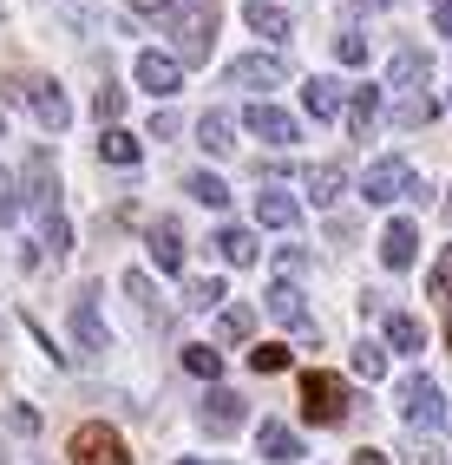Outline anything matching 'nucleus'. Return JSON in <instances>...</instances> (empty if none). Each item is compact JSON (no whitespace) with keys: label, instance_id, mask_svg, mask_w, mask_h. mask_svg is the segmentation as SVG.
<instances>
[{"label":"nucleus","instance_id":"nucleus-30","mask_svg":"<svg viewBox=\"0 0 452 465\" xmlns=\"http://www.w3.org/2000/svg\"><path fill=\"white\" fill-rule=\"evenodd\" d=\"M250 334H256V308L230 302V308H223V322H217V341H230V348H236V341H250Z\"/></svg>","mask_w":452,"mask_h":465},{"label":"nucleus","instance_id":"nucleus-7","mask_svg":"<svg viewBox=\"0 0 452 465\" xmlns=\"http://www.w3.org/2000/svg\"><path fill=\"white\" fill-rule=\"evenodd\" d=\"M243 125H250L262 144H276V151H289V144L301 138V118H295V112H282V105H269V99H250Z\"/></svg>","mask_w":452,"mask_h":465},{"label":"nucleus","instance_id":"nucleus-41","mask_svg":"<svg viewBox=\"0 0 452 465\" xmlns=\"http://www.w3.org/2000/svg\"><path fill=\"white\" fill-rule=\"evenodd\" d=\"M400 465H439V452H433V446H427V440H413V446H407V452H400Z\"/></svg>","mask_w":452,"mask_h":465},{"label":"nucleus","instance_id":"nucleus-12","mask_svg":"<svg viewBox=\"0 0 452 465\" xmlns=\"http://www.w3.org/2000/svg\"><path fill=\"white\" fill-rule=\"evenodd\" d=\"M413 256H419V223L413 216H394V223L380 230V262L387 269H413Z\"/></svg>","mask_w":452,"mask_h":465},{"label":"nucleus","instance_id":"nucleus-4","mask_svg":"<svg viewBox=\"0 0 452 465\" xmlns=\"http://www.w3.org/2000/svg\"><path fill=\"white\" fill-rule=\"evenodd\" d=\"M197 420H203L210 440H230V432L250 420V400L236 393V387H210V393H203V407H197Z\"/></svg>","mask_w":452,"mask_h":465},{"label":"nucleus","instance_id":"nucleus-27","mask_svg":"<svg viewBox=\"0 0 452 465\" xmlns=\"http://www.w3.org/2000/svg\"><path fill=\"white\" fill-rule=\"evenodd\" d=\"M387 354H394V348H380V341H360V348L348 354V367H354L360 381H387Z\"/></svg>","mask_w":452,"mask_h":465},{"label":"nucleus","instance_id":"nucleus-11","mask_svg":"<svg viewBox=\"0 0 452 465\" xmlns=\"http://www.w3.org/2000/svg\"><path fill=\"white\" fill-rule=\"evenodd\" d=\"M20 197L34 203L40 216H59V171H53L46 151H34V158H26V171H20Z\"/></svg>","mask_w":452,"mask_h":465},{"label":"nucleus","instance_id":"nucleus-5","mask_svg":"<svg viewBox=\"0 0 452 465\" xmlns=\"http://www.w3.org/2000/svg\"><path fill=\"white\" fill-rule=\"evenodd\" d=\"M282 79H289V59L282 53H243V59H230V85L256 92V99H269V85H282Z\"/></svg>","mask_w":452,"mask_h":465},{"label":"nucleus","instance_id":"nucleus-40","mask_svg":"<svg viewBox=\"0 0 452 465\" xmlns=\"http://www.w3.org/2000/svg\"><path fill=\"white\" fill-rule=\"evenodd\" d=\"M7 426H14V432H40V413H34V407H7Z\"/></svg>","mask_w":452,"mask_h":465},{"label":"nucleus","instance_id":"nucleus-21","mask_svg":"<svg viewBox=\"0 0 452 465\" xmlns=\"http://www.w3.org/2000/svg\"><path fill=\"white\" fill-rule=\"evenodd\" d=\"M387 348H394V354H419V348H427L419 315H407V308H400V315H387Z\"/></svg>","mask_w":452,"mask_h":465},{"label":"nucleus","instance_id":"nucleus-45","mask_svg":"<svg viewBox=\"0 0 452 465\" xmlns=\"http://www.w3.org/2000/svg\"><path fill=\"white\" fill-rule=\"evenodd\" d=\"M446 348H452V315H446Z\"/></svg>","mask_w":452,"mask_h":465},{"label":"nucleus","instance_id":"nucleus-37","mask_svg":"<svg viewBox=\"0 0 452 465\" xmlns=\"http://www.w3.org/2000/svg\"><path fill=\"white\" fill-rule=\"evenodd\" d=\"M20 210H26V197H20V183H14L7 171H0V223H14Z\"/></svg>","mask_w":452,"mask_h":465},{"label":"nucleus","instance_id":"nucleus-35","mask_svg":"<svg viewBox=\"0 0 452 465\" xmlns=\"http://www.w3.org/2000/svg\"><path fill=\"white\" fill-rule=\"evenodd\" d=\"M40 242H46L53 256H66V250H73V230H66V216H40Z\"/></svg>","mask_w":452,"mask_h":465},{"label":"nucleus","instance_id":"nucleus-34","mask_svg":"<svg viewBox=\"0 0 452 465\" xmlns=\"http://www.w3.org/2000/svg\"><path fill=\"white\" fill-rule=\"evenodd\" d=\"M250 367H256V374H282L289 348H282V341H262V348H250Z\"/></svg>","mask_w":452,"mask_h":465},{"label":"nucleus","instance_id":"nucleus-24","mask_svg":"<svg viewBox=\"0 0 452 465\" xmlns=\"http://www.w3.org/2000/svg\"><path fill=\"white\" fill-rule=\"evenodd\" d=\"M99 158H105V164H125V171H132V164L144 158V144H138L132 132H118V125H105V138H99Z\"/></svg>","mask_w":452,"mask_h":465},{"label":"nucleus","instance_id":"nucleus-39","mask_svg":"<svg viewBox=\"0 0 452 465\" xmlns=\"http://www.w3.org/2000/svg\"><path fill=\"white\" fill-rule=\"evenodd\" d=\"M276 269H282V282H289V275H301V269H309V256H301L295 242H289V250H276Z\"/></svg>","mask_w":452,"mask_h":465},{"label":"nucleus","instance_id":"nucleus-8","mask_svg":"<svg viewBox=\"0 0 452 465\" xmlns=\"http://www.w3.org/2000/svg\"><path fill=\"white\" fill-rule=\"evenodd\" d=\"M138 85L151 92V99H177V92H184V59L177 53H138Z\"/></svg>","mask_w":452,"mask_h":465},{"label":"nucleus","instance_id":"nucleus-19","mask_svg":"<svg viewBox=\"0 0 452 465\" xmlns=\"http://www.w3.org/2000/svg\"><path fill=\"white\" fill-rule=\"evenodd\" d=\"M256 446H262V459H276V465H295V459H301V440H295V426H282V420H262Z\"/></svg>","mask_w":452,"mask_h":465},{"label":"nucleus","instance_id":"nucleus-33","mask_svg":"<svg viewBox=\"0 0 452 465\" xmlns=\"http://www.w3.org/2000/svg\"><path fill=\"white\" fill-rule=\"evenodd\" d=\"M93 112H99V125H118V112H125V85L105 79V85L93 92Z\"/></svg>","mask_w":452,"mask_h":465},{"label":"nucleus","instance_id":"nucleus-26","mask_svg":"<svg viewBox=\"0 0 452 465\" xmlns=\"http://www.w3.org/2000/svg\"><path fill=\"white\" fill-rule=\"evenodd\" d=\"M184 191H191L203 210H223V203H230V183H223L217 171H191V177H184Z\"/></svg>","mask_w":452,"mask_h":465},{"label":"nucleus","instance_id":"nucleus-22","mask_svg":"<svg viewBox=\"0 0 452 465\" xmlns=\"http://www.w3.org/2000/svg\"><path fill=\"white\" fill-rule=\"evenodd\" d=\"M374 118H380V85H354V99H348V125H354V138H368Z\"/></svg>","mask_w":452,"mask_h":465},{"label":"nucleus","instance_id":"nucleus-1","mask_svg":"<svg viewBox=\"0 0 452 465\" xmlns=\"http://www.w3.org/2000/svg\"><path fill=\"white\" fill-rule=\"evenodd\" d=\"M158 26L177 40V59L184 66H203L210 59V40H217V0H158Z\"/></svg>","mask_w":452,"mask_h":465},{"label":"nucleus","instance_id":"nucleus-13","mask_svg":"<svg viewBox=\"0 0 452 465\" xmlns=\"http://www.w3.org/2000/svg\"><path fill=\"white\" fill-rule=\"evenodd\" d=\"M144 242H151V262H158V275H177V269H184V230H177L171 216H158Z\"/></svg>","mask_w":452,"mask_h":465},{"label":"nucleus","instance_id":"nucleus-25","mask_svg":"<svg viewBox=\"0 0 452 465\" xmlns=\"http://www.w3.org/2000/svg\"><path fill=\"white\" fill-rule=\"evenodd\" d=\"M197 144L210 151V158H223V151L236 144V138H230V112H203V118H197Z\"/></svg>","mask_w":452,"mask_h":465},{"label":"nucleus","instance_id":"nucleus-17","mask_svg":"<svg viewBox=\"0 0 452 465\" xmlns=\"http://www.w3.org/2000/svg\"><path fill=\"white\" fill-rule=\"evenodd\" d=\"M256 223L262 230H295L301 223V203L289 191H256Z\"/></svg>","mask_w":452,"mask_h":465},{"label":"nucleus","instance_id":"nucleus-6","mask_svg":"<svg viewBox=\"0 0 452 465\" xmlns=\"http://www.w3.org/2000/svg\"><path fill=\"white\" fill-rule=\"evenodd\" d=\"M419 191V177L407 171V158H380L368 164V177H360V197L368 203H394V197H413Z\"/></svg>","mask_w":452,"mask_h":465},{"label":"nucleus","instance_id":"nucleus-48","mask_svg":"<svg viewBox=\"0 0 452 465\" xmlns=\"http://www.w3.org/2000/svg\"><path fill=\"white\" fill-rule=\"evenodd\" d=\"M0 328H7V322H0Z\"/></svg>","mask_w":452,"mask_h":465},{"label":"nucleus","instance_id":"nucleus-31","mask_svg":"<svg viewBox=\"0 0 452 465\" xmlns=\"http://www.w3.org/2000/svg\"><path fill=\"white\" fill-rule=\"evenodd\" d=\"M184 367H191L197 381H217V374H223V354L210 348V341H191V348H184Z\"/></svg>","mask_w":452,"mask_h":465},{"label":"nucleus","instance_id":"nucleus-23","mask_svg":"<svg viewBox=\"0 0 452 465\" xmlns=\"http://www.w3.org/2000/svg\"><path fill=\"white\" fill-rule=\"evenodd\" d=\"M243 20L256 26L262 40H289V14L276 7V0H250V7H243Z\"/></svg>","mask_w":452,"mask_h":465},{"label":"nucleus","instance_id":"nucleus-29","mask_svg":"<svg viewBox=\"0 0 452 465\" xmlns=\"http://www.w3.org/2000/svg\"><path fill=\"white\" fill-rule=\"evenodd\" d=\"M217 250H223V262H236V269H250V262H256V236L230 223V230H217Z\"/></svg>","mask_w":452,"mask_h":465},{"label":"nucleus","instance_id":"nucleus-36","mask_svg":"<svg viewBox=\"0 0 452 465\" xmlns=\"http://www.w3.org/2000/svg\"><path fill=\"white\" fill-rule=\"evenodd\" d=\"M335 59H341V66H368V40H360L354 26H348V34H335Z\"/></svg>","mask_w":452,"mask_h":465},{"label":"nucleus","instance_id":"nucleus-10","mask_svg":"<svg viewBox=\"0 0 452 465\" xmlns=\"http://www.w3.org/2000/svg\"><path fill=\"white\" fill-rule=\"evenodd\" d=\"M400 413H407L413 432H427V426L446 420V400H439V387H433L427 374H413V381H400Z\"/></svg>","mask_w":452,"mask_h":465},{"label":"nucleus","instance_id":"nucleus-14","mask_svg":"<svg viewBox=\"0 0 452 465\" xmlns=\"http://www.w3.org/2000/svg\"><path fill=\"white\" fill-rule=\"evenodd\" d=\"M73 341H79V354H105V348H112V328L99 322L93 295H79V302H73Z\"/></svg>","mask_w":452,"mask_h":465},{"label":"nucleus","instance_id":"nucleus-43","mask_svg":"<svg viewBox=\"0 0 452 465\" xmlns=\"http://www.w3.org/2000/svg\"><path fill=\"white\" fill-rule=\"evenodd\" d=\"M354 465H387V452H374V446H368V452H354Z\"/></svg>","mask_w":452,"mask_h":465},{"label":"nucleus","instance_id":"nucleus-15","mask_svg":"<svg viewBox=\"0 0 452 465\" xmlns=\"http://www.w3.org/2000/svg\"><path fill=\"white\" fill-rule=\"evenodd\" d=\"M301 183H309V203L328 210V203L348 191V164H341V158H321V164H309V177H301Z\"/></svg>","mask_w":452,"mask_h":465},{"label":"nucleus","instance_id":"nucleus-18","mask_svg":"<svg viewBox=\"0 0 452 465\" xmlns=\"http://www.w3.org/2000/svg\"><path fill=\"white\" fill-rule=\"evenodd\" d=\"M301 112H309L315 125H321V118H335V112H341V79H328V73H315L309 85H301Z\"/></svg>","mask_w":452,"mask_h":465},{"label":"nucleus","instance_id":"nucleus-42","mask_svg":"<svg viewBox=\"0 0 452 465\" xmlns=\"http://www.w3.org/2000/svg\"><path fill=\"white\" fill-rule=\"evenodd\" d=\"M151 138H158V144L177 138V118H171V112H151Z\"/></svg>","mask_w":452,"mask_h":465},{"label":"nucleus","instance_id":"nucleus-3","mask_svg":"<svg viewBox=\"0 0 452 465\" xmlns=\"http://www.w3.org/2000/svg\"><path fill=\"white\" fill-rule=\"evenodd\" d=\"M66 452H73V465H132L125 440H118V432H112L105 420H85V426H73Z\"/></svg>","mask_w":452,"mask_h":465},{"label":"nucleus","instance_id":"nucleus-2","mask_svg":"<svg viewBox=\"0 0 452 465\" xmlns=\"http://www.w3.org/2000/svg\"><path fill=\"white\" fill-rule=\"evenodd\" d=\"M301 420H315V426H341V420H348V387H341V374H321V367L301 374Z\"/></svg>","mask_w":452,"mask_h":465},{"label":"nucleus","instance_id":"nucleus-16","mask_svg":"<svg viewBox=\"0 0 452 465\" xmlns=\"http://www.w3.org/2000/svg\"><path fill=\"white\" fill-rule=\"evenodd\" d=\"M427 73H433V59L419 53V46H400L394 66H387V85H394V92H419V85H427Z\"/></svg>","mask_w":452,"mask_h":465},{"label":"nucleus","instance_id":"nucleus-28","mask_svg":"<svg viewBox=\"0 0 452 465\" xmlns=\"http://www.w3.org/2000/svg\"><path fill=\"white\" fill-rule=\"evenodd\" d=\"M433 112H439V105H433V92H407V99L394 105V125H400V132H419Z\"/></svg>","mask_w":452,"mask_h":465},{"label":"nucleus","instance_id":"nucleus-38","mask_svg":"<svg viewBox=\"0 0 452 465\" xmlns=\"http://www.w3.org/2000/svg\"><path fill=\"white\" fill-rule=\"evenodd\" d=\"M452 289V242L439 250V262H433V275H427V295H446Z\"/></svg>","mask_w":452,"mask_h":465},{"label":"nucleus","instance_id":"nucleus-9","mask_svg":"<svg viewBox=\"0 0 452 465\" xmlns=\"http://www.w3.org/2000/svg\"><path fill=\"white\" fill-rule=\"evenodd\" d=\"M20 99H26V112H34L46 132H66L73 125V105H66V92H59L53 79H20Z\"/></svg>","mask_w":452,"mask_h":465},{"label":"nucleus","instance_id":"nucleus-32","mask_svg":"<svg viewBox=\"0 0 452 465\" xmlns=\"http://www.w3.org/2000/svg\"><path fill=\"white\" fill-rule=\"evenodd\" d=\"M230 289L217 282V275H197V282H184V308H217Z\"/></svg>","mask_w":452,"mask_h":465},{"label":"nucleus","instance_id":"nucleus-47","mask_svg":"<svg viewBox=\"0 0 452 465\" xmlns=\"http://www.w3.org/2000/svg\"><path fill=\"white\" fill-rule=\"evenodd\" d=\"M439 7H452V0H439Z\"/></svg>","mask_w":452,"mask_h":465},{"label":"nucleus","instance_id":"nucleus-44","mask_svg":"<svg viewBox=\"0 0 452 465\" xmlns=\"http://www.w3.org/2000/svg\"><path fill=\"white\" fill-rule=\"evenodd\" d=\"M433 20H439V34L452 40V7H433Z\"/></svg>","mask_w":452,"mask_h":465},{"label":"nucleus","instance_id":"nucleus-20","mask_svg":"<svg viewBox=\"0 0 452 465\" xmlns=\"http://www.w3.org/2000/svg\"><path fill=\"white\" fill-rule=\"evenodd\" d=\"M269 315L289 322L295 334H301V328H315V322H309V308H301V289H295V282H269Z\"/></svg>","mask_w":452,"mask_h":465},{"label":"nucleus","instance_id":"nucleus-46","mask_svg":"<svg viewBox=\"0 0 452 465\" xmlns=\"http://www.w3.org/2000/svg\"><path fill=\"white\" fill-rule=\"evenodd\" d=\"M177 465H203V459H177Z\"/></svg>","mask_w":452,"mask_h":465}]
</instances>
